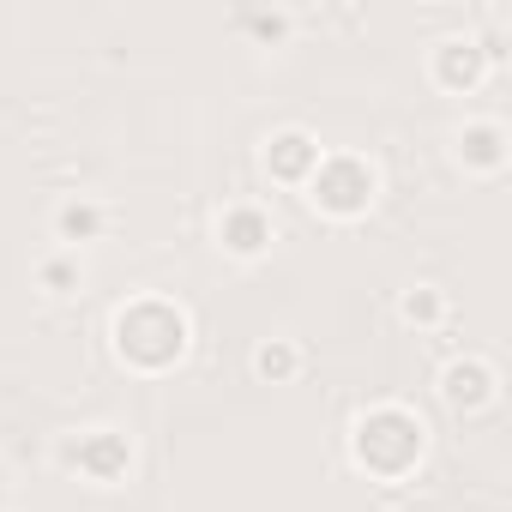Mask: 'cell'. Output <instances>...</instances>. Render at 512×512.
<instances>
[{"instance_id":"obj_1","label":"cell","mask_w":512,"mask_h":512,"mask_svg":"<svg viewBox=\"0 0 512 512\" xmlns=\"http://www.w3.org/2000/svg\"><path fill=\"white\" fill-rule=\"evenodd\" d=\"M109 350H115V362L127 374L157 380V374H169V368L187 362V350H193V314L175 296H157V290L127 296L115 308V320H109Z\"/></svg>"},{"instance_id":"obj_2","label":"cell","mask_w":512,"mask_h":512,"mask_svg":"<svg viewBox=\"0 0 512 512\" xmlns=\"http://www.w3.org/2000/svg\"><path fill=\"white\" fill-rule=\"evenodd\" d=\"M428 458V422L398 404V398H380L368 404L356 422H350V464L374 482H410Z\"/></svg>"},{"instance_id":"obj_3","label":"cell","mask_w":512,"mask_h":512,"mask_svg":"<svg viewBox=\"0 0 512 512\" xmlns=\"http://www.w3.org/2000/svg\"><path fill=\"white\" fill-rule=\"evenodd\" d=\"M374 199H380V163L362 151H332V145L302 187V205L326 223H362L374 211Z\"/></svg>"},{"instance_id":"obj_4","label":"cell","mask_w":512,"mask_h":512,"mask_svg":"<svg viewBox=\"0 0 512 512\" xmlns=\"http://www.w3.org/2000/svg\"><path fill=\"white\" fill-rule=\"evenodd\" d=\"M211 241H217L223 260H235V266H260V260H272V253H278L284 223L272 217L266 199L235 193V199H223V205L211 211Z\"/></svg>"},{"instance_id":"obj_5","label":"cell","mask_w":512,"mask_h":512,"mask_svg":"<svg viewBox=\"0 0 512 512\" xmlns=\"http://www.w3.org/2000/svg\"><path fill=\"white\" fill-rule=\"evenodd\" d=\"M61 470L91 482V488H121L133 476V440L115 428V422H91V428H73L61 434Z\"/></svg>"},{"instance_id":"obj_6","label":"cell","mask_w":512,"mask_h":512,"mask_svg":"<svg viewBox=\"0 0 512 512\" xmlns=\"http://www.w3.org/2000/svg\"><path fill=\"white\" fill-rule=\"evenodd\" d=\"M422 73H428V85H434L440 97H476V91L494 79V61L476 49L470 31H452V37H434V43H428Z\"/></svg>"},{"instance_id":"obj_7","label":"cell","mask_w":512,"mask_h":512,"mask_svg":"<svg viewBox=\"0 0 512 512\" xmlns=\"http://www.w3.org/2000/svg\"><path fill=\"white\" fill-rule=\"evenodd\" d=\"M500 386H506L500 368H494L488 356H476V350L440 362V374H434V392H440V404H446L452 416H482V410H494V404H500Z\"/></svg>"},{"instance_id":"obj_8","label":"cell","mask_w":512,"mask_h":512,"mask_svg":"<svg viewBox=\"0 0 512 512\" xmlns=\"http://www.w3.org/2000/svg\"><path fill=\"white\" fill-rule=\"evenodd\" d=\"M452 163L470 175V181H500L506 163H512V133L500 115H464L452 127Z\"/></svg>"},{"instance_id":"obj_9","label":"cell","mask_w":512,"mask_h":512,"mask_svg":"<svg viewBox=\"0 0 512 512\" xmlns=\"http://www.w3.org/2000/svg\"><path fill=\"white\" fill-rule=\"evenodd\" d=\"M320 157H326V145H320V133L314 127H272L266 133V151H260V169L272 175V187H284V193H302L308 187V175L320 169Z\"/></svg>"},{"instance_id":"obj_10","label":"cell","mask_w":512,"mask_h":512,"mask_svg":"<svg viewBox=\"0 0 512 512\" xmlns=\"http://www.w3.org/2000/svg\"><path fill=\"white\" fill-rule=\"evenodd\" d=\"M109 223H115V211H109L103 193H61V199L49 205V241L67 247V253L97 247V241L109 235Z\"/></svg>"},{"instance_id":"obj_11","label":"cell","mask_w":512,"mask_h":512,"mask_svg":"<svg viewBox=\"0 0 512 512\" xmlns=\"http://www.w3.org/2000/svg\"><path fill=\"white\" fill-rule=\"evenodd\" d=\"M247 49H284L296 31H302V13L296 7H229L223 19Z\"/></svg>"},{"instance_id":"obj_12","label":"cell","mask_w":512,"mask_h":512,"mask_svg":"<svg viewBox=\"0 0 512 512\" xmlns=\"http://www.w3.org/2000/svg\"><path fill=\"white\" fill-rule=\"evenodd\" d=\"M31 284H37V296H49V302H79L85 284H91V266H85V253L49 247L43 260L31 266Z\"/></svg>"},{"instance_id":"obj_13","label":"cell","mask_w":512,"mask_h":512,"mask_svg":"<svg viewBox=\"0 0 512 512\" xmlns=\"http://www.w3.org/2000/svg\"><path fill=\"white\" fill-rule=\"evenodd\" d=\"M247 368L260 386H290L308 368V350H302V338H260L247 350Z\"/></svg>"},{"instance_id":"obj_14","label":"cell","mask_w":512,"mask_h":512,"mask_svg":"<svg viewBox=\"0 0 512 512\" xmlns=\"http://www.w3.org/2000/svg\"><path fill=\"white\" fill-rule=\"evenodd\" d=\"M398 320L410 332H440L452 320V296L440 284H410V290H398Z\"/></svg>"}]
</instances>
